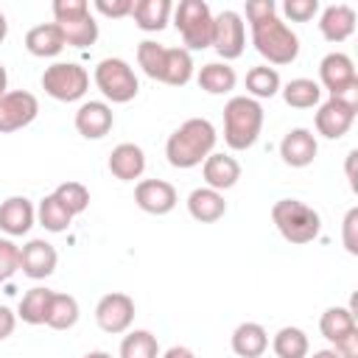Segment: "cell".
<instances>
[{"label": "cell", "instance_id": "obj_2", "mask_svg": "<svg viewBox=\"0 0 358 358\" xmlns=\"http://www.w3.org/2000/svg\"><path fill=\"white\" fill-rule=\"evenodd\" d=\"M215 126L207 120V117H187L185 123H179L168 143H165V157L173 168L179 171H187V168H196L201 165L213 148H215Z\"/></svg>", "mask_w": 358, "mask_h": 358}, {"label": "cell", "instance_id": "obj_28", "mask_svg": "<svg viewBox=\"0 0 358 358\" xmlns=\"http://www.w3.org/2000/svg\"><path fill=\"white\" fill-rule=\"evenodd\" d=\"M50 302H53V291L45 285H34L31 291L22 294L17 316L25 324H48V313H50Z\"/></svg>", "mask_w": 358, "mask_h": 358}, {"label": "cell", "instance_id": "obj_40", "mask_svg": "<svg viewBox=\"0 0 358 358\" xmlns=\"http://www.w3.org/2000/svg\"><path fill=\"white\" fill-rule=\"evenodd\" d=\"M131 6L134 0H95L92 8L109 20H120V17H129L131 14Z\"/></svg>", "mask_w": 358, "mask_h": 358}, {"label": "cell", "instance_id": "obj_22", "mask_svg": "<svg viewBox=\"0 0 358 358\" xmlns=\"http://www.w3.org/2000/svg\"><path fill=\"white\" fill-rule=\"evenodd\" d=\"M145 171V151L137 143H120L109 154V173L120 182H134Z\"/></svg>", "mask_w": 358, "mask_h": 358}, {"label": "cell", "instance_id": "obj_23", "mask_svg": "<svg viewBox=\"0 0 358 358\" xmlns=\"http://www.w3.org/2000/svg\"><path fill=\"white\" fill-rule=\"evenodd\" d=\"M187 213L190 218H196L199 224H215L218 218H224L227 213V201H224V193L213 190V187H196L190 190L187 196Z\"/></svg>", "mask_w": 358, "mask_h": 358}, {"label": "cell", "instance_id": "obj_30", "mask_svg": "<svg viewBox=\"0 0 358 358\" xmlns=\"http://www.w3.org/2000/svg\"><path fill=\"white\" fill-rule=\"evenodd\" d=\"M282 101L294 109H313L322 103V87L313 78H291L288 84L280 87Z\"/></svg>", "mask_w": 358, "mask_h": 358}, {"label": "cell", "instance_id": "obj_43", "mask_svg": "<svg viewBox=\"0 0 358 358\" xmlns=\"http://www.w3.org/2000/svg\"><path fill=\"white\" fill-rule=\"evenodd\" d=\"M355 157H358V151H350V154H347V176H350L352 190H355V173H352V162H355Z\"/></svg>", "mask_w": 358, "mask_h": 358}, {"label": "cell", "instance_id": "obj_12", "mask_svg": "<svg viewBox=\"0 0 358 358\" xmlns=\"http://www.w3.org/2000/svg\"><path fill=\"white\" fill-rule=\"evenodd\" d=\"M355 112H358V101H350V98H327L316 109V117H313L316 131L324 140H341L352 129Z\"/></svg>", "mask_w": 358, "mask_h": 358}, {"label": "cell", "instance_id": "obj_26", "mask_svg": "<svg viewBox=\"0 0 358 358\" xmlns=\"http://www.w3.org/2000/svg\"><path fill=\"white\" fill-rule=\"evenodd\" d=\"M171 14H173V3L171 0H134L129 17L134 20V25L140 31L157 34V31H162L168 25Z\"/></svg>", "mask_w": 358, "mask_h": 358}, {"label": "cell", "instance_id": "obj_33", "mask_svg": "<svg viewBox=\"0 0 358 358\" xmlns=\"http://www.w3.org/2000/svg\"><path fill=\"white\" fill-rule=\"evenodd\" d=\"M78 299L70 294H59L53 291V302H50V313H48V327L50 330H70L78 322Z\"/></svg>", "mask_w": 358, "mask_h": 358}, {"label": "cell", "instance_id": "obj_5", "mask_svg": "<svg viewBox=\"0 0 358 358\" xmlns=\"http://www.w3.org/2000/svg\"><path fill=\"white\" fill-rule=\"evenodd\" d=\"M271 221H274L277 232L288 243H296V246L316 241L319 232H322V215L310 204H305L299 199H280V201H274Z\"/></svg>", "mask_w": 358, "mask_h": 358}, {"label": "cell", "instance_id": "obj_29", "mask_svg": "<svg viewBox=\"0 0 358 358\" xmlns=\"http://www.w3.org/2000/svg\"><path fill=\"white\" fill-rule=\"evenodd\" d=\"M319 330L322 336L330 341V344H338L341 338L358 333V324H355V313L350 308H341V305H333L322 313L319 319Z\"/></svg>", "mask_w": 358, "mask_h": 358}, {"label": "cell", "instance_id": "obj_18", "mask_svg": "<svg viewBox=\"0 0 358 358\" xmlns=\"http://www.w3.org/2000/svg\"><path fill=\"white\" fill-rule=\"evenodd\" d=\"M34 224H36V207H34L31 199H25V196H8L6 201H0V229L8 238L28 235Z\"/></svg>", "mask_w": 358, "mask_h": 358}, {"label": "cell", "instance_id": "obj_9", "mask_svg": "<svg viewBox=\"0 0 358 358\" xmlns=\"http://www.w3.org/2000/svg\"><path fill=\"white\" fill-rule=\"evenodd\" d=\"M42 90H45V95H50L53 101H62V103L81 101L90 90V73L76 62H56V64L45 67Z\"/></svg>", "mask_w": 358, "mask_h": 358}, {"label": "cell", "instance_id": "obj_46", "mask_svg": "<svg viewBox=\"0 0 358 358\" xmlns=\"http://www.w3.org/2000/svg\"><path fill=\"white\" fill-rule=\"evenodd\" d=\"M6 36H8V22H6V14L0 11V45H3Z\"/></svg>", "mask_w": 358, "mask_h": 358}, {"label": "cell", "instance_id": "obj_3", "mask_svg": "<svg viewBox=\"0 0 358 358\" xmlns=\"http://www.w3.org/2000/svg\"><path fill=\"white\" fill-rule=\"evenodd\" d=\"M140 70L168 87H185L193 78V56L185 48H165L154 39H143L137 45Z\"/></svg>", "mask_w": 358, "mask_h": 358}, {"label": "cell", "instance_id": "obj_39", "mask_svg": "<svg viewBox=\"0 0 358 358\" xmlns=\"http://www.w3.org/2000/svg\"><path fill=\"white\" fill-rule=\"evenodd\" d=\"M341 241L350 255H358V207H350L341 221Z\"/></svg>", "mask_w": 358, "mask_h": 358}, {"label": "cell", "instance_id": "obj_37", "mask_svg": "<svg viewBox=\"0 0 358 358\" xmlns=\"http://www.w3.org/2000/svg\"><path fill=\"white\" fill-rule=\"evenodd\" d=\"M20 271V246L11 238H0V280H8Z\"/></svg>", "mask_w": 358, "mask_h": 358}, {"label": "cell", "instance_id": "obj_16", "mask_svg": "<svg viewBox=\"0 0 358 358\" xmlns=\"http://www.w3.org/2000/svg\"><path fill=\"white\" fill-rule=\"evenodd\" d=\"M59 252L45 238H31L25 246H20V271L31 280H45L56 271Z\"/></svg>", "mask_w": 358, "mask_h": 358}, {"label": "cell", "instance_id": "obj_1", "mask_svg": "<svg viewBox=\"0 0 358 358\" xmlns=\"http://www.w3.org/2000/svg\"><path fill=\"white\" fill-rule=\"evenodd\" d=\"M246 20L252 28V45L268 64H291L299 56V36L291 31L285 20L277 17L274 0H252L246 3Z\"/></svg>", "mask_w": 358, "mask_h": 358}, {"label": "cell", "instance_id": "obj_11", "mask_svg": "<svg viewBox=\"0 0 358 358\" xmlns=\"http://www.w3.org/2000/svg\"><path fill=\"white\" fill-rule=\"evenodd\" d=\"M210 48H215V53L224 62H232L243 53V48H246V22L238 11L224 8V11L213 14V45Z\"/></svg>", "mask_w": 358, "mask_h": 358}, {"label": "cell", "instance_id": "obj_47", "mask_svg": "<svg viewBox=\"0 0 358 358\" xmlns=\"http://www.w3.org/2000/svg\"><path fill=\"white\" fill-rule=\"evenodd\" d=\"M84 358H112V352H106V350H92V352H87Z\"/></svg>", "mask_w": 358, "mask_h": 358}, {"label": "cell", "instance_id": "obj_7", "mask_svg": "<svg viewBox=\"0 0 358 358\" xmlns=\"http://www.w3.org/2000/svg\"><path fill=\"white\" fill-rule=\"evenodd\" d=\"M173 25L185 50H207L213 45V11L204 0H179L173 6Z\"/></svg>", "mask_w": 358, "mask_h": 358}, {"label": "cell", "instance_id": "obj_10", "mask_svg": "<svg viewBox=\"0 0 358 358\" xmlns=\"http://www.w3.org/2000/svg\"><path fill=\"white\" fill-rule=\"evenodd\" d=\"M319 87L327 90L330 98H350L358 101V73L347 53L333 50L319 62Z\"/></svg>", "mask_w": 358, "mask_h": 358}, {"label": "cell", "instance_id": "obj_8", "mask_svg": "<svg viewBox=\"0 0 358 358\" xmlns=\"http://www.w3.org/2000/svg\"><path fill=\"white\" fill-rule=\"evenodd\" d=\"M92 78H95V87L101 90V95L112 103H129L140 92V81H137L134 67L120 56L101 59Z\"/></svg>", "mask_w": 358, "mask_h": 358}, {"label": "cell", "instance_id": "obj_15", "mask_svg": "<svg viewBox=\"0 0 358 358\" xmlns=\"http://www.w3.org/2000/svg\"><path fill=\"white\" fill-rule=\"evenodd\" d=\"M134 201L148 215H168L176 207L179 196L176 187L165 179H140L134 187Z\"/></svg>", "mask_w": 358, "mask_h": 358}, {"label": "cell", "instance_id": "obj_24", "mask_svg": "<svg viewBox=\"0 0 358 358\" xmlns=\"http://www.w3.org/2000/svg\"><path fill=\"white\" fill-rule=\"evenodd\" d=\"M229 344L238 358H263V352L268 350V333L257 322H241L232 330Z\"/></svg>", "mask_w": 358, "mask_h": 358}, {"label": "cell", "instance_id": "obj_4", "mask_svg": "<svg viewBox=\"0 0 358 358\" xmlns=\"http://www.w3.org/2000/svg\"><path fill=\"white\" fill-rule=\"evenodd\" d=\"M263 106L249 95H232L224 103V143L232 151H246L263 131Z\"/></svg>", "mask_w": 358, "mask_h": 358}, {"label": "cell", "instance_id": "obj_42", "mask_svg": "<svg viewBox=\"0 0 358 358\" xmlns=\"http://www.w3.org/2000/svg\"><path fill=\"white\" fill-rule=\"evenodd\" d=\"M162 358H196V355H193V350H187V347H182V344H173V347H168V350L162 352Z\"/></svg>", "mask_w": 358, "mask_h": 358}, {"label": "cell", "instance_id": "obj_19", "mask_svg": "<svg viewBox=\"0 0 358 358\" xmlns=\"http://www.w3.org/2000/svg\"><path fill=\"white\" fill-rule=\"evenodd\" d=\"M316 154H319V143L310 129L296 126L280 140V157L291 168H308L316 159Z\"/></svg>", "mask_w": 358, "mask_h": 358}, {"label": "cell", "instance_id": "obj_41", "mask_svg": "<svg viewBox=\"0 0 358 358\" xmlns=\"http://www.w3.org/2000/svg\"><path fill=\"white\" fill-rule=\"evenodd\" d=\"M17 327V313L8 308V305H0V341L8 338Z\"/></svg>", "mask_w": 358, "mask_h": 358}, {"label": "cell", "instance_id": "obj_17", "mask_svg": "<svg viewBox=\"0 0 358 358\" xmlns=\"http://www.w3.org/2000/svg\"><path fill=\"white\" fill-rule=\"evenodd\" d=\"M76 131L84 137V140H101L112 131L115 126V112L106 101H84L78 109H76Z\"/></svg>", "mask_w": 358, "mask_h": 358}, {"label": "cell", "instance_id": "obj_44", "mask_svg": "<svg viewBox=\"0 0 358 358\" xmlns=\"http://www.w3.org/2000/svg\"><path fill=\"white\" fill-rule=\"evenodd\" d=\"M8 92V73H6V67L0 64V98Z\"/></svg>", "mask_w": 358, "mask_h": 358}, {"label": "cell", "instance_id": "obj_31", "mask_svg": "<svg viewBox=\"0 0 358 358\" xmlns=\"http://www.w3.org/2000/svg\"><path fill=\"white\" fill-rule=\"evenodd\" d=\"M271 350H274L277 358H308L310 341H308V336H305L302 327L288 324V327H280V330L274 333Z\"/></svg>", "mask_w": 358, "mask_h": 358}, {"label": "cell", "instance_id": "obj_32", "mask_svg": "<svg viewBox=\"0 0 358 358\" xmlns=\"http://www.w3.org/2000/svg\"><path fill=\"white\" fill-rule=\"evenodd\" d=\"M282 81H280V73L268 64H257L246 73V95L260 101V98H274L280 92Z\"/></svg>", "mask_w": 358, "mask_h": 358}, {"label": "cell", "instance_id": "obj_20", "mask_svg": "<svg viewBox=\"0 0 358 358\" xmlns=\"http://www.w3.org/2000/svg\"><path fill=\"white\" fill-rule=\"evenodd\" d=\"M319 31L327 42L338 45L355 34V11L347 3H333L319 14Z\"/></svg>", "mask_w": 358, "mask_h": 358}, {"label": "cell", "instance_id": "obj_25", "mask_svg": "<svg viewBox=\"0 0 358 358\" xmlns=\"http://www.w3.org/2000/svg\"><path fill=\"white\" fill-rule=\"evenodd\" d=\"M64 36L59 31L56 22H42V25H34L28 34H25V50L36 59H53L64 50Z\"/></svg>", "mask_w": 358, "mask_h": 358}, {"label": "cell", "instance_id": "obj_45", "mask_svg": "<svg viewBox=\"0 0 358 358\" xmlns=\"http://www.w3.org/2000/svg\"><path fill=\"white\" fill-rule=\"evenodd\" d=\"M308 358H338V352H336V350H316V352L308 355Z\"/></svg>", "mask_w": 358, "mask_h": 358}, {"label": "cell", "instance_id": "obj_14", "mask_svg": "<svg viewBox=\"0 0 358 358\" xmlns=\"http://www.w3.org/2000/svg\"><path fill=\"white\" fill-rule=\"evenodd\" d=\"M39 115V101L28 90H8L0 98V134L20 131L31 126Z\"/></svg>", "mask_w": 358, "mask_h": 358}, {"label": "cell", "instance_id": "obj_48", "mask_svg": "<svg viewBox=\"0 0 358 358\" xmlns=\"http://www.w3.org/2000/svg\"><path fill=\"white\" fill-rule=\"evenodd\" d=\"M0 282H3V280H0Z\"/></svg>", "mask_w": 358, "mask_h": 358}, {"label": "cell", "instance_id": "obj_34", "mask_svg": "<svg viewBox=\"0 0 358 358\" xmlns=\"http://www.w3.org/2000/svg\"><path fill=\"white\" fill-rule=\"evenodd\" d=\"M36 221L39 227H45L48 232H64L73 224V215L64 210V204L50 193L36 204Z\"/></svg>", "mask_w": 358, "mask_h": 358}, {"label": "cell", "instance_id": "obj_35", "mask_svg": "<svg viewBox=\"0 0 358 358\" xmlns=\"http://www.w3.org/2000/svg\"><path fill=\"white\" fill-rule=\"evenodd\" d=\"M120 358H159V344L151 330H131L120 341Z\"/></svg>", "mask_w": 358, "mask_h": 358}, {"label": "cell", "instance_id": "obj_36", "mask_svg": "<svg viewBox=\"0 0 358 358\" xmlns=\"http://www.w3.org/2000/svg\"><path fill=\"white\" fill-rule=\"evenodd\" d=\"M53 196L64 204V210L76 218V215H81L87 207H90V190L81 185V182H62L56 190H53Z\"/></svg>", "mask_w": 358, "mask_h": 358}, {"label": "cell", "instance_id": "obj_38", "mask_svg": "<svg viewBox=\"0 0 358 358\" xmlns=\"http://www.w3.org/2000/svg\"><path fill=\"white\" fill-rule=\"evenodd\" d=\"M282 14L291 22H310L319 14V0H285Z\"/></svg>", "mask_w": 358, "mask_h": 358}, {"label": "cell", "instance_id": "obj_27", "mask_svg": "<svg viewBox=\"0 0 358 358\" xmlns=\"http://www.w3.org/2000/svg\"><path fill=\"white\" fill-rule=\"evenodd\" d=\"M196 81H199V87H201L207 95H227V92L235 90L238 76H235V70H232L227 62H207V64L199 70Z\"/></svg>", "mask_w": 358, "mask_h": 358}, {"label": "cell", "instance_id": "obj_6", "mask_svg": "<svg viewBox=\"0 0 358 358\" xmlns=\"http://www.w3.org/2000/svg\"><path fill=\"white\" fill-rule=\"evenodd\" d=\"M53 22L70 48H90L98 42V22L87 0H53Z\"/></svg>", "mask_w": 358, "mask_h": 358}, {"label": "cell", "instance_id": "obj_13", "mask_svg": "<svg viewBox=\"0 0 358 358\" xmlns=\"http://www.w3.org/2000/svg\"><path fill=\"white\" fill-rule=\"evenodd\" d=\"M134 322V299L123 291H112L103 294L95 305V324L109 333V336H120L131 327Z\"/></svg>", "mask_w": 358, "mask_h": 358}, {"label": "cell", "instance_id": "obj_21", "mask_svg": "<svg viewBox=\"0 0 358 358\" xmlns=\"http://www.w3.org/2000/svg\"><path fill=\"white\" fill-rule=\"evenodd\" d=\"M201 173H204L207 187L224 193V190H229V187L238 185V179H241V162H238L235 157H229V154H221V151L215 154V151H213V154L201 162Z\"/></svg>", "mask_w": 358, "mask_h": 358}]
</instances>
